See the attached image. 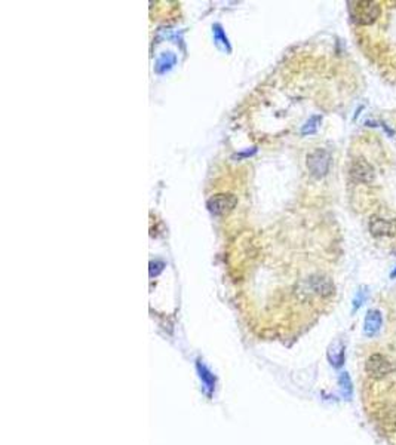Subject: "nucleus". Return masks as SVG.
Masks as SVG:
<instances>
[{
    "label": "nucleus",
    "instance_id": "9d476101",
    "mask_svg": "<svg viewBox=\"0 0 396 445\" xmlns=\"http://www.w3.org/2000/svg\"><path fill=\"white\" fill-rule=\"evenodd\" d=\"M366 298H368V291H366V287H362V288L358 291V294H356V298H355V301H353V307H355V309L361 307L362 305H364V301H365Z\"/></svg>",
    "mask_w": 396,
    "mask_h": 445
},
{
    "label": "nucleus",
    "instance_id": "1a4fd4ad",
    "mask_svg": "<svg viewBox=\"0 0 396 445\" xmlns=\"http://www.w3.org/2000/svg\"><path fill=\"white\" fill-rule=\"evenodd\" d=\"M340 384H341V389H343V393L344 396H351L352 395V380L349 377L347 372H343L340 376Z\"/></svg>",
    "mask_w": 396,
    "mask_h": 445
},
{
    "label": "nucleus",
    "instance_id": "423d86ee",
    "mask_svg": "<svg viewBox=\"0 0 396 445\" xmlns=\"http://www.w3.org/2000/svg\"><path fill=\"white\" fill-rule=\"evenodd\" d=\"M351 175L355 181H359V183H371L374 180V169H372V167L366 160L361 159V160H356L353 163V167L351 169Z\"/></svg>",
    "mask_w": 396,
    "mask_h": 445
},
{
    "label": "nucleus",
    "instance_id": "39448f33",
    "mask_svg": "<svg viewBox=\"0 0 396 445\" xmlns=\"http://www.w3.org/2000/svg\"><path fill=\"white\" fill-rule=\"evenodd\" d=\"M369 231L374 238H392L396 235V221L383 217H372L369 221Z\"/></svg>",
    "mask_w": 396,
    "mask_h": 445
},
{
    "label": "nucleus",
    "instance_id": "9b49d317",
    "mask_svg": "<svg viewBox=\"0 0 396 445\" xmlns=\"http://www.w3.org/2000/svg\"><path fill=\"white\" fill-rule=\"evenodd\" d=\"M319 122H320L319 116H316V118H312V119L307 122V125H306L305 128H303V134H310V132H315V131H316V128H318V123Z\"/></svg>",
    "mask_w": 396,
    "mask_h": 445
},
{
    "label": "nucleus",
    "instance_id": "20e7f679",
    "mask_svg": "<svg viewBox=\"0 0 396 445\" xmlns=\"http://www.w3.org/2000/svg\"><path fill=\"white\" fill-rule=\"evenodd\" d=\"M307 167L310 169V172L318 178L327 175L330 169V154L322 149L315 150L313 153L307 156Z\"/></svg>",
    "mask_w": 396,
    "mask_h": 445
},
{
    "label": "nucleus",
    "instance_id": "f257e3e1",
    "mask_svg": "<svg viewBox=\"0 0 396 445\" xmlns=\"http://www.w3.org/2000/svg\"><path fill=\"white\" fill-rule=\"evenodd\" d=\"M365 369L369 377L372 379H383L395 371V365L380 353H374L368 358L365 364Z\"/></svg>",
    "mask_w": 396,
    "mask_h": 445
},
{
    "label": "nucleus",
    "instance_id": "6e6552de",
    "mask_svg": "<svg viewBox=\"0 0 396 445\" xmlns=\"http://www.w3.org/2000/svg\"><path fill=\"white\" fill-rule=\"evenodd\" d=\"M328 359L334 367H341L344 364V346L341 341H334L328 350Z\"/></svg>",
    "mask_w": 396,
    "mask_h": 445
},
{
    "label": "nucleus",
    "instance_id": "f03ea898",
    "mask_svg": "<svg viewBox=\"0 0 396 445\" xmlns=\"http://www.w3.org/2000/svg\"><path fill=\"white\" fill-rule=\"evenodd\" d=\"M356 5L355 11H352V16L361 26H368L380 16L381 9L376 2H358Z\"/></svg>",
    "mask_w": 396,
    "mask_h": 445
},
{
    "label": "nucleus",
    "instance_id": "f8f14e48",
    "mask_svg": "<svg viewBox=\"0 0 396 445\" xmlns=\"http://www.w3.org/2000/svg\"><path fill=\"white\" fill-rule=\"evenodd\" d=\"M390 277H392V279H395L396 277V269L393 270V272H392V273H390Z\"/></svg>",
    "mask_w": 396,
    "mask_h": 445
},
{
    "label": "nucleus",
    "instance_id": "7ed1b4c3",
    "mask_svg": "<svg viewBox=\"0 0 396 445\" xmlns=\"http://www.w3.org/2000/svg\"><path fill=\"white\" fill-rule=\"evenodd\" d=\"M236 203H238L236 196H233L230 193H220V195H215L208 200L206 206H208L211 214L224 215L230 213L236 206Z\"/></svg>",
    "mask_w": 396,
    "mask_h": 445
},
{
    "label": "nucleus",
    "instance_id": "0eeeda50",
    "mask_svg": "<svg viewBox=\"0 0 396 445\" xmlns=\"http://www.w3.org/2000/svg\"><path fill=\"white\" fill-rule=\"evenodd\" d=\"M381 323H383V318H381L380 312L376 309L368 310L365 316V323H364V333H365L366 337H374L380 331Z\"/></svg>",
    "mask_w": 396,
    "mask_h": 445
}]
</instances>
